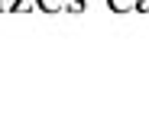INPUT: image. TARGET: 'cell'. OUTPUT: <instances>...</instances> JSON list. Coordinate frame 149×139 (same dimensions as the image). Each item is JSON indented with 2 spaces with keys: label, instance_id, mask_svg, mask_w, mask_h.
<instances>
[{
  "label": "cell",
  "instance_id": "obj_2",
  "mask_svg": "<svg viewBox=\"0 0 149 139\" xmlns=\"http://www.w3.org/2000/svg\"><path fill=\"white\" fill-rule=\"evenodd\" d=\"M36 7L45 13H58V10H65V0H36Z\"/></svg>",
  "mask_w": 149,
  "mask_h": 139
},
{
  "label": "cell",
  "instance_id": "obj_4",
  "mask_svg": "<svg viewBox=\"0 0 149 139\" xmlns=\"http://www.w3.org/2000/svg\"><path fill=\"white\" fill-rule=\"evenodd\" d=\"M136 13H149V0H136Z\"/></svg>",
  "mask_w": 149,
  "mask_h": 139
},
{
  "label": "cell",
  "instance_id": "obj_1",
  "mask_svg": "<svg viewBox=\"0 0 149 139\" xmlns=\"http://www.w3.org/2000/svg\"><path fill=\"white\" fill-rule=\"evenodd\" d=\"M107 7L113 13H130V10H136V0H107Z\"/></svg>",
  "mask_w": 149,
  "mask_h": 139
},
{
  "label": "cell",
  "instance_id": "obj_3",
  "mask_svg": "<svg viewBox=\"0 0 149 139\" xmlns=\"http://www.w3.org/2000/svg\"><path fill=\"white\" fill-rule=\"evenodd\" d=\"M65 10L68 13H81L84 10V0H65Z\"/></svg>",
  "mask_w": 149,
  "mask_h": 139
}]
</instances>
